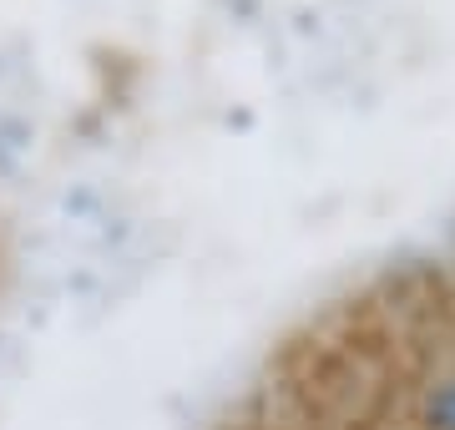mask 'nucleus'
<instances>
[{
    "mask_svg": "<svg viewBox=\"0 0 455 430\" xmlns=\"http://www.w3.org/2000/svg\"><path fill=\"white\" fill-rule=\"evenodd\" d=\"M430 420H435V430H455V380L435 390V400H430Z\"/></svg>",
    "mask_w": 455,
    "mask_h": 430,
    "instance_id": "1",
    "label": "nucleus"
}]
</instances>
